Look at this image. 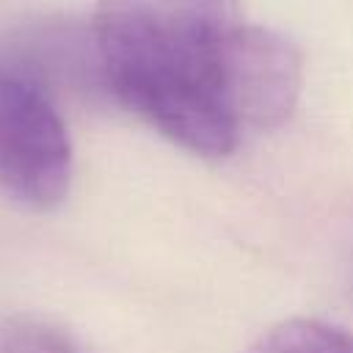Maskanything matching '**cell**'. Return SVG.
Returning a JSON list of instances; mask_svg holds the SVG:
<instances>
[{"label":"cell","instance_id":"obj_4","mask_svg":"<svg viewBox=\"0 0 353 353\" xmlns=\"http://www.w3.org/2000/svg\"><path fill=\"white\" fill-rule=\"evenodd\" d=\"M0 353H77V347L63 331L19 317L0 325Z\"/></svg>","mask_w":353,"mask_h":353},{"label":"cell","instance_id":"obj_2","mask_svg":"<svg viewBox=\"0 0 353 353\" xmlns=\"http://www.w3.org/2000/svg\"><path fill=\"white\" fill-rule=\"evenodd\" d=\"M69 182L72 143L41 66L0 50V188L33 210H50Z\"/></svg>","mask_w":353,"mask_h":353},{"label":"cell","instance_id":"obj_1","mask_svg":"<svg viewBox=\"0 0 353 353\" xmlns=\"http://www.w3.org/2000/svg\"><path fill=\"white\" fill-rule=\"evenodd\" d=\"M97 83L168 141L223 157L281 124L301 91V52L240 17L237 0H97Z\"/></svg>","mask_w":353,"mask_h":353},{"label":"cell","instance_id":"obj_3","mask_svg":"<svg viewBox=\"0 0 353 353\" xmlns=\"http://www.w3.org/2000/svg\"><path fill=\"white\" fill-rule=\"evenodd\" d=\"M245 353H353V334L325 320L292 317L268 328Z\"/></svg>","mask_w":353,"mask_h":353}]
</instances>
